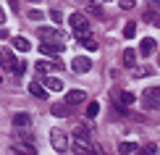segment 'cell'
<instances>
[{"mask_svg": "<svg viewBox=\"0 0 160 155\" xmlns=\"http://www.w3.org/2000/svg\"><path fill=\"white\" fill-rule=\"evenodd\" d=\"M84 3H92V0H84Z\"/></svg>", "mask_w": 160, "mask_h": 155, "instance_id": "29", "label": "cell"}, {"mask_svg": "<svg viewBox=\"0 0 160 155\" xmlns=\"http://www.w3.org/2000/svg\"><path fill=\"white\" fill-rule=\"evenodd\" d=\"M87 100V92L84 90H71L68 95H66V105H82Z\"/></svg>", "mask_w": 160, "mask_h": 155, "instance_id": "7", "label": "cell"}, {"mask_svg": "<svg viewBox=\"0 0 160 155\" xmlns=\"http://www.w3.org/2000/svg\"><path fill=\"white\" fill-rule=\"evenodd\" d=\"M50 18H52L55 24H61V21H63V13L58 11V8H52V11H50Z\"/></svg>", "mask_w": 160, "mask_h": 155, "instance_id": "23", "label": "cell"}, {"mask_svg": "<svg viewBox=\"0 0 160 155\" xmlns=\"http://www.w3.org/2000/svg\"><path fill=\"white\" fill-rule=\"evenodd\" d=\"M108 3H113V0H108Z\"/></svg>", "mask_w": 160, "mask_h": 155, "instance_id": "31", "label": "cell"}, {"mask_svg": "<svg viewBox=\"0 0 160 155\" xmlns=\"http://www.w3.org/2000/svg\"><path fill=\"white\" fill-rule=\"evenodd\" d=\"M71 69H74L76 74H87V71L92 69V60H89V58H84V55H76V58H74V63H71Z\"/></svg>", "mask_w": 160, "mask_h": 155, "instance_id": "6", "label": "cell"}, {"mask_svg": "<svg viewBox=\"0 0 160 155\" xmlns=\"http://www.w3.org/2000/svg\"><path fill=\"white\" fill-rule=\"evenodd\" d=\"M144 150H147V152H150V155H155V152H158V145H155V142H150V145H147V147H144Z\"/></svg>", "mask_w": 160, "mask_h": 155, "instance_id": "26", "label": "cell"}, {"mask_svg": "<svg viewBox=\"0 0 160 155\" xmlns=\"http://www.w3.org/2000/svg\"><path fill=\"white\" fill-rule=\"evenodd\" d=\"M29 124H32V118L26 116V113H16V116H13V126H18V129H26Z\"/></svg>", "mask_w": 160, "mask_h": 155, "instance_id": "10", "label": "cell"}, {"mask_svg": "<svg viewBox=\"0 0 160 155\" xmlns=\"http://www.w3.org/2000/svg\"><path fill=\"white\" fill-rule=\"evenodd\" d=\"M68 24H71V29H74L76 37L89 34V21H87V16H82V13H71V16H68Z\"/></svg>", "mask_w": 160, "mask_h": 155, "instance_id": "1", "label": "cell"}, {"mask_svg": "<svg viewBox=\"0 0 160 155\" xmlns=\"http://www.w3.org/2000/svg\"><path fill=\"white\" fill-rule=\"evenodd\" d=\"M8 71H13L16 76H21V74L26 71V63H21V60H13V63L8 66Z\"/></svg>", "mask_w": 160, "mask_h": 155, "instance_id": "16", "label": "cell"}, {"mask_svg": "<svg viewBox=\"0 0 160 155\" xmlns=\"http://www.w3.org/2000/svg\"><path fill=\"white\" fill-rule=\"evenodd\" d=\"M134 63H137V53L131 50V48L123 50V66H134Z\"/></svg>", "mask_w": 160, "mask_h": 155, "instance_id": "17", "label": "cell"}, {"mask_svg": "<svg viewBox=\"0 0 160 155\" xmlns=\"http://www.w3.org/2000/svg\"><path fill=\"white\" fill-rule=\"evenodd\" d=\"M29 92H32V95H34V97H39V100L45 97V87H42V84H37V79H34V82L29 84Z\"/></svg>", "mask_w": 160, "mask_h": 155, "instance_id": "15", "label": "cell"}, {"mask_svg": "<svg viewBox=\"0 0 160 155\" xmlns=\"http://www.w3.org/2000/svg\"><path fill=\"white\" fill-rule=\"evenodd\" d=\"M39 37L48 39V42H63V34H61V32H58V29H48V26L39 29Z\"/></svg>", "mask_w": 160, "mask_h": 155, "instance_id": "8", "label": "cell"}, {"mask_svg": "<svg viewBox=\"0 0 160 155\" xmlns=\"http://www.w3.org/2000/svg\"><path fill=\"white\" fill-rule=\"evenodd\" d=\"M61 60H37V71H50V69H61Z\"/></svg>", "mask_w": 160, "mask_h": 155, "instance_id": "9", "label": "cell"}, {"mask_svg": "<svg viewBox=\"0 0 160 155\" xmlns=\"http://www.w3.org/2000/svg\"><path fill=\"white\" fill-rule=\"evenodd\" d=\"M29 18H32V21H37V24H39V21L45 18V13L39 11V8H32V11H29Z\"/></svg>", "mask_w": 160, "mask_h": 155, "instance_id": "20", "label": "cell"}, {"mask_svg": "<svg viewBox=\"0 0 160 155\" xmlns=\"http://www.w3.org/2000/svg\"><path fill=\"white\" fill-rule=\"evenodd\" d=\"M144 18H147L150 24H155V26H158V11H150V13H147V16H144Z\"/></svg>", "mask_w": 160, "mask_h": 155, "instance_id": "25", "label": "cell"}, {"mask_svg": "<svg viewBox=\"0 0 160 155\" xmlns=\"http://www.w3.org/2000/svg\"><path fill=\"white\" fill-rule=\"evenodd\" d=\"M52 116H58V118L68 116V105H52Z\"/></svg>", "mask_w": 160, "mask_h": 155, "instance_id": "18", "label": "cell"}, {"mask_svg": "<svg viewBox=\"0 0 160 155\" xmlns=\"http://www.w3.org/2000/svg\"><path fill=\"white\" fill-rule=\"evenodd\" d=\"M45 84H48V90H52V92H63V87H66V84L61 82V79H55V76H50Z\"/></svg>", "mask_w": 160, "mask_h": 155, "instance_id": "14", "label": "cell"}, {"mask_svg": "<svg viewBox=\"0 0 160 155\" xmlns=\"http://www.w3.org/2000/svg\"><path fill=\"white\" fill-rule=\"evenodd\" d=\"M137 150H139V147H137L134 142H123V145H121V152H123V155H131V152H137Z\"/></svg>", "mask_w": 160, "mask_h": 155, "instance_id": "19", "label": "cell"}, {"mask_svg": "<svg viewBox=\"0 0 160 155\" xmlns=\"http://www.w3.org/2000/svg\"><path fill=\"white\" fill-rule=\"evenodd\" d=\"M5 21V13H3V8H0V24H3Z\"/></svg>", "mask_w": 160, "mask_h": 155, "instance_id": "28", "label": "cell"}, {"mask_svg": "<svg viewBox=\"0 0 160 155\" xmlns=\"http://www.w3.org/2000/svg\"><path fill=\"white\" fill-rule=\"evenodd\" d=\"M155 45L158 42H155V39H150V37L142 39V55H152V53H155Z\"/></svg>", "mask_w": 160, "mask_h": 155, "instance_id": "13", "label": "cell"}, {"mask_svg": "<svg viewBox=\"0 0 160 155\" xmlns=\"http://www.w3.org/2000/svg\"><path fill=\"white\" fill-rule=\"evenodd\" d=\"M97 111H100V103H89V105H87V116H89V118H95Z\"/></svg>", "mask_w": 160, "mask_h": 155, "instance_id": "21", "label": "cell"}, {"mask_svg": "<svg viewBox=\"0 0 160 155\" xmlns=\"http://www.w3.org/2000/svg\"><path fill=\"white\" fill-rule=\"evenodd\" d=\"M50 142H52V147H55L58 152H68V137H66L61 129H55L50 134Z\"/></svg>", "mask_w": 160, "mask_h": 155, "instance_id": "3", "label": "cell"}, {"mask_svg": "<svg viewBox=\"0 0 160 155\" xmlns=\"http://www.w3.org/2000/svg\"><path fill=\"white\" fill-rule=\"evenodd\" d=\"M118 5H121L123 11H131L134 8V0H118Z\"/></svg>", "mask_w": 160, "mask_h": 155, "instance_id": "24", "label": "cell"}, {"mask_svg": "<svg viewBox=\"0 0 160 155\" xmlns=\"http://www.w3.org/2000/svg\"><path fill=\"white\" fill-rule=\"evenodd\" d=\"M0 39H8V32L5 29H0Z\"/></svg>", "mask_w": 160, "mask_h": 155, "instance_id": "27", "label": "cell"}, {"mask_svg": "<svg viewBox=\"0 0 160 155\" xmlns=\"http://www.w3.org/2000/svg\"><path fill=\"white\" fill-rule=\"evenodd\" d=\"M0 63H3V58H0Z\"/></svg>", "mask_w": 160, "mask_h": 155, "instance_id": "30", "label": "cell"}, {"mask_svg": "<svg viewBox=\"0 0 160 155\" xmlns=\"http://www.w3.org/2000/svg\"><path fill=\"white\" fill-rule=\"evenodd\" d=\"M63 48H66L63 42H48V39H45V42L39 45V50H42L45 55H55V58H58V55L63 53Z\"/></svg>", "mask_w": 160, "mask_h": 155, "instance_id": "4", "label": "cell"}, {"mask_svg": "<svg viewBox=\"0 0 160 155\" xmlns=\"http://www.w3.org/2000/svg\"><path fill=\"white\" fill-rule=\"evenodd\" d=\"M134 34H137V26H134V24H126V29H123V37H126V39H131Z\"/></svg>", "mask_w": 160, "mask_h": 155, "instance_id": "22", "label": "cell"}, {"mask_svg": "<svg viewBox=\"0 0 160 155\" xmlns=\"http://www.w3.org/2000/svg\"><path fill=\"white\" fill-rule=\"evenodd\" d=\"M142 103H144V108H150V111L160 108V90L158 87H147L144 95H142Z\"/></svg>", "mask_w": 160, "mask_h": 155, "instance_id": "2", "label": "cell"}, {"mask_svg": "<svg viewBox=\"0 0 160 155\" xmlns=\"http://www.w3.org/2000/svg\"><path fill=\"white\" fill-rule=\"evenodd\" d=\"M113 103L118 105V111H126V108H121V105H131L134 103V95H131V92H113Z\"/></svg>", "mask_w": 160, "mask_h": 155, "instance_id": "5", "label": "cell"}, {"mask_svg": "<svg viewBox=\"0 0 160 155\" xmlns=\"http://www.w3.org/2000/svg\"><path fill=\"white\" fill-rule=\"evenodd\" d=\"M79 45H84L87 50H97V48H100V45H97V42H95V39H92L89 34H82V37H79Z\"/></svg>", "mask_w": 160, "mask_h": 155, "instance_id": "12", "label": "cell"}, {"mask_svg": "<svg viewBox=\"0 0 160 155\" xmlns=\"http://www.w3.org/2000/svg\"><path fill=\"white\" fill-rule=\"evenodd\" d=\"M13 48H16V50H21V53H26V50L32 48V42H29L26 37H13Z\"/></svg>", "mask_w": 160, "mask_h": 155, "instance_id": "11", "label": "cell"}]
</instances>
